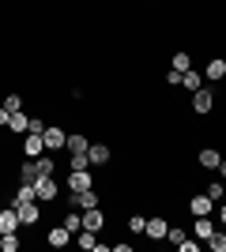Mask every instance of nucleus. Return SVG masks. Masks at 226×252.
I'll list each match as a JSON object with an SVG mask.
<instances>
[{
    "label": "nucleus",
    "mask_w": 226,
    "mask_h": 252,
    "mask_svg": "<svg viewBox=\"0 0 226 252\" xmlns=\"http://www.w3.org/2000/svg\"><path fill=\"white\" fill-rule=\"evenodd\" d=\"M215 219H219V226L226 230V200H223V203H215Z\"/></svg>",
    "instance_id": "obj_34"
},
{
    "label": "nucleus",
    "mask_w": 226,
    "mask_h": 252,
    "mask_svg": "<svg viewBox=\"0 0 226 252\" xmlns=\"http://www.w3.org/2000/svg\"><path fill=\"white\" fill-rule=\"evenodd\" d=\"M68 192H83V189H95V173L91 169H68Z\"/></svg>",
    "instance_id": "obj_2"
},
{
    "label": "nucleus",
    "mask_w": 226,
    "mask_h": 252,
    "mask_svg": "<svg viewBox=\"0 0 226 252\" xmlns=\"http://www.w3.org/2000/svg\"><path fill=\"white\" fill-rule=\"evenodd\" d=\"M27 132H45V121L42 117H31V128H27Z\"/></svg>",
    "instance_id": "obj_36"
},
{
    "label": "nucleus",
    "mask_w": 226,
    "mask_h": 252,
    "mask_svg": "<svg viewBox=\"0 0 226 252\" xmlns=\"http://www.w3.org/2000/svg\"><path fill=\"white\" fill-rule=\"evenodd\" d=\"M34 200H38L34 185H19V189H15V196H11V207H19V203H34Z\"/></svg>",
    "instance_id": "obj_20"
},
{
    "label": "nucleus",
    "mask_w": 226,
    "mask_h": 252,
    "mask_svg": "<svg viewBox=\"0 0 226 252\" xmlns=\"http://www.w3.org/2000/svg\"><path fill=\"white\" fill-rule=\"evenodd\" d=\"M38 181V162L34 158H23V166H19V185H34Z\"/></svg>",
    "instance_id": "obj_17"
},
{
    "label": "nucleus",
    "mask_w": 226,
    "mask_h": 252,
    "mask_svg": "<svg viewBox=\"0 0 226 252\" xmlns=\"http://www.w3.org/2000/svg\"><path fill=\"white\" fill-rule=\"evenodd\" d=\"M42 139H45V151H65V143H68V132H65L61 125H45Z\"/></svg>",
    "instance_id": "obj_4"
},
{
    "label": "nucleus",
    "mask_w": 226,
    "mask_h": 252,
    "mask_svg": "<svg viewBox=\"0 0 226 252\" xmlns=\"http://www.w3.org/2000/svg\"><path fill=\"white\" fill-rule=\"evenodd\" d=\"M223 189H226V181H223Z\"/></svg>",
    "instance_id": "obj_39"
},
{
    "label": "nucleus",
    "mask_w": 226,
    "mask_h": 252,
    "mask_svg": "<svg viewBox=\"0 0 226 252\" xmlns=\"http://www.w3.org/2000/svg\"><path fill=\"white\" fill-rule=\"evenodd\" d=\"M87 155H91V166H109L113 162V147L109 143H91Z\"/></svg>",
    "instance_id": "obj_10"
},
{
    "label": "nucleus",
    "mask_w": 226,
    "mask_h": 252,
    "mask_svg": "<svg viewBox=\"0 0 226 252\" xmlns=\"http://www.w3.org/2000/svg\"><path fill=\"white\" fill-rule=\"evenodd\" d=\"M166 230H170L166 215H151V219H147V230H143V237H147V241H166Z\"/></svg>",
    "instance_id": "obj_5"
},
{
    "label": "nucleus",
    "mask_w": 226,
    "mask_h": 252,
    "mask_svg": "<svg viewBox=\"0 0 226 252\" xmlns=\"http://www.w3.org/2000/svg\"><path fill=\"white\" fill-rule=\"evenodd\" d=\"M27 128H31V113H27V109L11 113V125H8V132H15V136H27Z\"/></svg>",
    "instance_id": "obj_16"
},
{
    "label": "nucleus",
    "mask_w": 226,
    "mask_h": 252,
    "mask_svg": "<svg viewBox=\"0 0 226 252\" xmlns=\"http://www.w3.org/2000/svg\"><path fill=\"white\" fill-rule=\"evenodd\" d=\"M211 109H215V91H204V87H200V91H193V113L207 117Z\"/></svg>",
    "instance_id": "obj_7"
},
{
    "label": "nucleus",
    "mask_w": 226,
    "mask_h": 252,
    "mask_svg": "<svg viewBox=\"0 0 226 252\" xmlns=\"http://www.w3.org/2000/svg\"><path fill=\"white\" fill-rule=\"evenodd\" d=\"M34 192H38V203H53L57 196H61V189H57L53 173H49V177H38V181H34Z\"/></svg>",
    "instance_id": "obj_3"
},
{
    "label": "nucleus",
    "mask_w": 226,
    "mask_h": 252,
    "mask_svg": "<svg viewBox=\"0 0 226 252\" xmlns=\"http://www.w3.org/2000/svg\"><path fill=\"white\" fill-rule=\"evenodd\" d=\"M38 155H45L42 132H27V136H23V158H38Z\"/></svg>",
    "instance_id": "obj_9"
},
{
    "label": "nucleus",
    "mask_w": 226,
    "mask_h": 252,
    "mask_svg": "<svg viewBox=\"0 0 226 252\" xmlns=\"http://www.w3.org/2000/svg\"><path fill=\"white\" fill-rule=\"evenodd\" d=\"M166 83L177 91V87H181V72H173V68H170V72H166Z\"/></svg>",
    "instance_id": "obj_35"
},
{
    "label": "nucleus",
    "mask_w": 226,
    "mask_h": 252,
    "mask_svg": "<svg viewBox=\"0 0 226 252\" xmlns=\"http://www.w3.org/2000/svg\"><path fill=\"white\" fill-rule=\"evenodd\" d=\"M207 249H211V252H226V230H223V226H215V233L207 237Z\"/></svg>",
    "instance_id": "obj_24"
},
{
    "label": "nucleus",
    "mask_w": 226,
    "mask_h": 252,
    "mask_svg": "<svg viewBox=\"0 0 226 252\" xmlns=\"http://www.w3.org/2000/svg\"><path fill=\"white\" fill-rule=\"evenodd\" d=\"M11 125V109H4V105H0V128H8Z\"/></svg>",
    "instance_id": "obj_37"
},
{
    "label": "nucleus",
    "mask_w": 226,
    "mask_h": 252,
    "mask_svg": "<svg viewBox=\"0 0 226 252\" xmlns=\"http://www.w3.org/2000/svg\"><path fill=\"white\" fill-rule=\"evenodd\" d=\"M189 215H215V200L207 196V192H196V196H189Z\"/></svg>",
    "instance_id": "obj_6"
},
{
    "label": "nucleus",
    "mask_w": 226,
    "mask_h": 252,
    "mask_svg": "<svg viewBox=\"0 0 226 252\" xmlns=\"http://www.w3.org/2000/svg\"><path fill=\"white\" fill-rule=\"evenodd\" d=\"M75 245H79L83 252H95L102 241H98V233H95V230H79V233H75Z\"/></svg>",
    "instance_id": "obj_18"
},
{
    "label": "nucleus",
    "mask_w": 226,
    "mask_h": 252,
    "mask_svg": "<svg viewBox=\"0 0 226 252\" xmlns=\"http://www.w3.org/2000/svg\"><path fill=\"white\" fill-rule=\"evenodd\" d=\"M19 226H23V222H19V211H15V207L0 211V233H15Z\"/></svg>",
    "instance_id": "obj_14"
},
{
    "label": "nucleus",
    "mask_w": 226,
    "mask_h": 252,
    "mask_svg": "<svg viewBox=\"0 0 226 252\" xmlns=\"http://www.w3.org/2000/svg\"><path fill=\"white\" fill-rule=\"evenodd\" d=\"M91 166V155L87 151H75V155H68V169H87Z\"/></svg>",
    "instance_id": "obj_29"
},
{
    "label": "nucleus",
    "mask_w": 226,
    "mask_h": 252,
    "mask_svg": "<svg viewBox=\"0 0 226 252\" xmlns=\"http://www.w3.org/2000/svg\"><path fill=\"white\" fill-rule=\"evenodd\" d=\"M34 162H38V177H49V173H57V158H49V151H45V155H38Z\"/></svg>",
    "instance_id": "obj_22"
},
{
    "label": "nucleus",
    "mask_w": 226,
    "mask_h": 252,
    "mask_svg": "<svg viewBox=\"0 0 226 252\" xmlns=\"http://www.w3.org/2000/svg\"><path fill=\"white\" fill-rule=\"evenodd\" d=\"M61 226H68V230H72V233H79V230H83V215H79V211H68V215H65V219H61Z\"/></svg>",
    "instance_id": "obj_25"
},
{
    "label": "nucleus",
    "mask_w": 226,
    "mask_h": 252,
    "mask_svg": "<svg viewBox=\"0 0 226 252\" xmlns=\"http://www.w3.org/2000/svg\"><path fill=\"white\" fill-rule=\"evenodd\" d=\"M83 215V230H95V233H102V226H106V211L102 207H87V211H79Z\"/></svg>",
    "instance_id": "obj_8"
},
{
    "label": "nucleus",
    "mask_w": 226,
    "mask_h": 252,
    "mask_svg": "<svg viewBox=\"0 0 226 252\" xmlns=\"http://www.w3.org/2000/svg\"><path fill=\"white\" fill-rule=\"evenodd\" d=\"M181 87H185V91H200V87H204V79H200V72H193V68H189V72L181 75Z\"/></svg>",
    "instance_id": "obj_27"
},
{
    "label": "nucleus",
    "mask_w": 226,
    "mask_h": 252,
    "mask_svg": "<svg viewBox=\"0 0 226 252\" xmlns=\"http://www.w3.org/2000/svg\"><path fill=\"white\" fill-rule=\"evenodd\" d=\"M193 233L200 237V241H207V237L215 233V219H211V215H196V222H193Z\"/></svg>",
    "instance_id": "obj_15"
},
{
    "label": "nucleus",
    "mask_w": 226,
    "mask_h": 252,
    "mask_svg": "<svg viewBox=\"0 0 226 252\" xmlns=\"http://www.w3.org/2000/svg\"><path fill=\"white\" fill-rule=\"evenodd\" d=\"M68 207L75 211H87V207H102V196L95 189H83V192H68Z\"/></svg>",
    "instance_id": "obj_1"
},
{
    "label": "nucleus",
    "mask_w": 226,
    "mask_h": 252,
    "mask_svg": "<svg viewBox=\"0 0 226 252\" xmlns=\"http://www.w3.org/2000/svg\"><path fill=\"white\" fill-rule=\"evenodd\" d=\"M185 237H189V233H185V230H181V226H170V230H166V241H170V245H173V249H177V245H181V241H185Z\"/></svg>",
    "instance_id": "obj_30"
},
{
    "label": "nucleus",
    "mask_w": 226,
    "mask_h": 252,
    "mask_svg": "<svg viewBox=\"0 0 226 252\" xmlns=\"http://www.w3.org/2000/svg\"><path fill=\"white\" fill-rule=\"evenodd\" d=\"M4 109H11V113H19V109H23V94H15V91H11V94L4 98Z\"/></svg>",
    "instance_id": "obj_31"
},
{
    "label": "nucleus",
    "mask_w": 226,
    "mask_h": 252,
    "mask_svg": "<svg viewBox=\"0 0 226 252\" xmlns=\"http://www.w3.org/2000/svg\"><path fill=\"white\" fill-rule=\"evenodd\" d=\"M196 162H200V166H204V169H219V162H223V155H219L215 147H204V151H200V155H196Z\"/></svg>",
    "instance_id": "obj_19"
},
{
    "label": "nucleus",
    "mask_w": 226,
    "mask_h": 252,
    "mask_svg": "<svg viewBox=\"0 0 226 252\" xmlns=\"http://www.w3.org/2000/svg\"><path fill=\"white\" fill-rule=\"evenodd\" d=\"M204 192H207V196H211L215 203H223V200H226V189H223V181H207V185H204Z\"/></svg>",
    "instance_id": "obj_28"
},
{
    "label": "nucleus",
    "mask_w": 226,
    "mask_h": 252,
    "mask_svg": "<svg viewBox=\"0 0 226 252\" xmlns=\"http://www.w3.org/2000/svg\"><path fill=\"white\" fill-rule=\"evenodd\" d=\"M177 249H181V252H200V237H196V241H189V237H185Z\"/></svg>",
    "instance_id": "obj_33"
},
{
    "label": "nucleus",
    "mask_w": 226,
    "mask_h": 252,
    "mask_svg": "<svg viewBox=\"0 0 226 252\" xmlns=\"http://www.w3.org/2000/svg\"><path fill=\"white\" fill-rule=\"evenodd\" d=\"M87 147H91V139H87L83 132H68V143H65L68 155H75V151H87Z\"/></svg>",
    "instance_id": "obj_21"
},
{
    "label": "nucleus",
    "mask_w": 226,
    "mask_h": 252,
    "mask_svg": "<svg viewBox=\"0 0 226 252\" xmlns=\"http://www.w3.org/2000/svg\"><path fill=\"white\" fill-rule=\"evenodd\" d=\"M189 68H193V57H189V53H185V49H177V53H173V72H189Z\"/></svg>",
    "instance_id": "obj_26"
},
{
    "label": "nucleus",
    "mask_w": 226,
    "mask_h": 252,
    "mask_svg": "<svg viewBox=\"0 0 226 252\" xmlns=\"http://www.w3.org/2000/svg\"><path fill=\"white\" fill-rule=\"evenodd\" d=\"M45 241H49V249H65V245L75 241V233L68 230V226H53V230L45 233Z\"/></svg>",
    "instance_id": "obj_11"
},
{
    "label": "nucleus",
    "mask_w": 226,
    "mask_h": 252,
    "mask_svg": "<svg viewBox=\"0 0 226 252\" xmlns=\"http://www.w3.org/2000/svg\"><path fill=\"white\" fill-rule=\"evenodd\" d=\"M204 75H207V83H223L226 79V61L223 57H211V61L204 64Z\"/></svg>",
    "instance_id": "obj_12"
},
{
    "label": "nucleus",
    "mask_w": 226,
    "mask_h": 252,
    "mask_svg": "<svg viewBox=\"0 0 226 252\" xmlns=\"http://www.w3.org/2000/svg\"><path fill=\"white\" fill-rule=\"evenodd\" d=\"M219 177L226 181V158H223V162H219Z\"/></svg>",
    "instance_id": "obj_38"
},
{
    "label": "nucleus",
    "mask_w": 226,
    "mask_h": 252,
    "mask_svg": "<svg viewBox=\"0 0 226 252\" xmlns=\"http://www.w3.org/2000/svg\"><path fill=\"white\" fill-rule=\"evenodd\" d=\"M15 211H19V222H23V226H34V222L42 219V203H38V200H34V203H19Z\"/></svg>",
    "instance_id": "obj_13"
},
{
    "label": "nucleus",
    "mask_w": 226,
    "mask_h": 252,
    "mask_svg": "<svg viewBox=\"0 0 226 252\" xmlns=\"http://www.w3.org/2000/svg\"><path fill=\"white\" fill-rule=\"evenodd\" d=\"M129 230L132 233H143V230H147V219H143V215H132V219H129Z\"/></svg>",
    "instance_id": "obj_32"
},
{
    "label": "nucleus",
    "mask_w": 226,
    "mask_h": 252,
    "mask_svg": "<svg viewBox=\"0 0 226 252\" xmlns=\"http://www.w3.org/2000/svg\"><path fill=\"white\" fill-rule=\"evenodd\" d=\"M0 249H4V252H19V249H23L19 230H15V233H0Z\"/></svg>",
    "instance_id": "obj_23"
}]
</instances>
